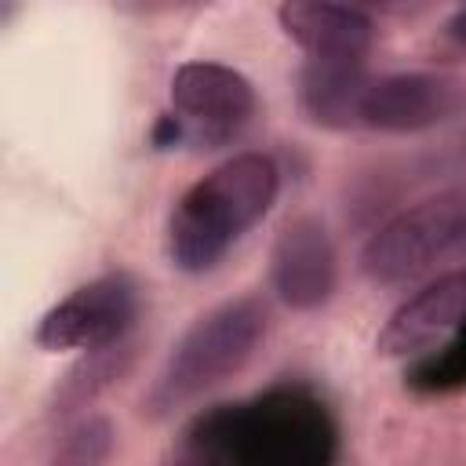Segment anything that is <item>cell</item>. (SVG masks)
<instances>
[{
	"label": "cell",
	"instance_id": "obj_1",
	"mask_svg": "<svg viewBox=\"0 0 466 466\" xmlns=\"http://www.w3.org/2000/svg\"><path fill=\"white\" fill-rule=\"evenodd\" d=\"M280 171L266 153H237L193 182L167 218V255L182 273L211 269L277 200Z\"/></svg>",
	"mask_w": 466,
	"mask_h": 466
},
{
	"label": "cell",
	"instance_id": "obj_2",
	"mask_svg": "<svg viewBox=\"0 0 466 466\" xmlns=\"http://www.w3.org/2000/svg\"><path fill=\"white\" fill-rule=\"evenodd\" d=\"M266 335V306L251 295L233 299L204 313L171 350L164 371L149 390V408L157 415L200 397L204 390L237 375L258 350Z\"/></svg>",
	"mask_w": 466,
	"mask_h": 466
},
{
	"label": "cell",
	"instance_id": "obj_3",
	"mask_svg": "<svg viewBox=\"0 0 466 466\" xmlns=\"http://www.w3.org/2000/svg\"><path fill=\"white\" fill-rule=\"evenodd\" d=\"M466 237V186H448L393 215L360 251V273L375 284H404L441 262Z\"/></svg>",
	"mask_w": 466,
	"mask_h": 466
},
{
	"label": "cell",
	"instance_id": "obj_4",
	"mask_svg": "<svg viewBox=\"0 0 466 466\" xmlns=\"http://www.w3.org/2000/svg\"><path fill=\"white\" fill-rule=\"evenodd\" d=\"M138 313V288L127 273H106L76 291H69L58 306H51L36 324L40 350H109L124 339Z\"/></svg>",
	"mask_w": 466,
	"mask_h": 466
},
{
	"label": "cell",
	"instance_id": "obj_5",
	"mask_svg": "<svg viewBox=\"0 0 466 466\" xmlns=\"http://www.w3.org/2000/svg\"><path fill=\"white\" fill-rule=\"evenodd\" d=\"M171 113L186 127V142L200 149L226 146L255 113V91L244 73L218 62H186L171 76Z\"/></svg>",
	"mask_w": 466,
	"mask_h": 466
},
{
	"label": "cell",
	"instance_id": "obj_6",
	"mask_svg": "<svg viewBox=\"0 0 466 466\" xmlns=\"http://www.w3.org/2000/svg\"><path fill=\"white\" fill-rule=\"evenodd\" d=\"M466 91L451 76L437 73H390L368 84L360 102V124L379 131H422L455 116Z\"/></svg>",
	"mask_w": 466,
	"mask_h": 466
},
{
	"label": "cell",
	"instance_id": "obj_7",
	"mask_svg": "<svg viewBox=\"0 0 466 466\" xmlns=\"http://www.w3.org/2000/svg\"><path fill=\"white\" fill-rule=\"evenodd\" d=\"M269 273L277 295L291 309H317L331 299L335 291V248L313 215L291 218L273 244L269 255Z\"/></svg>",
	"mask_w": 466,
	"mask_h": 466
},
{
	"label": "cell",
	"instance_id": "obj_8",
	"mask_svg": "<svg viewBox=\"0 0 466 466\" xmlns=\"http://www.w3.org/2000/svg\"><path fill=\"white\" fill-rule=\"evenodd\" d=\"M466 320V269L444 273L419 295L400 302L375 339L379 357H411L441 342Z\"/></svg>",
	"mask_w": 466,
	"mask_h": 466
},
{
	"label": "cell",
	"instance_id": "obj_9",
	"mask_svg": "<svg viewBox=\"0 0 466 466\" xmlns=\"http://www.w3.org/2000/svg\"><path fill=\"white\" fill-rule=\"evenodd\" d=\"M280 29L313 58H364L375 40V25L364 11L339 0H284Z\"/></svg>",
	"mask_w": 466,
	"mask_h": 466
},
{
	"label": "cell",
	"instance_id": "obj_10",
	"mask_svg": "<svg viewBox=\"0 0 466 466\" xmlns=\"http://www.w3.org/2000/svg\"><path fill=\"white\" fill-rule=\"evenodd\" d=\"M364 58H313L299 73V106L320 127H357L368 91Z\"/></svg>",
	"mask_w": 466,
	"mask_h": 466
},
{
	"label": "cell",
	"instance_id": "obj_11",
	"mask_svg": "<svg viewBox=\"0 0 466 466\" xmlns=\"http://www.w3.org/2000/svg\"><path fill=\"white\" fill-rule=\"evenodd\" d=\"M149 142H153L157 149H171V146L186 142V127H182V120H178L175 113H164V116H157V124H153V135H149Z\"/></svg>",
	"mask_w": 466,
	"mask_h": 466
},
{
	"label": "cell",
	"instance_id": "obj_12",
	"mask_svg": "<svg viewBox=\"0 0 466 466\" xmlns=\"http://www.w3.org/2000/svg\"><path fill=\"white\" fill-rule=\"evenodd\" d=\"M448 33H451L455 40H462V44H466V7H462V11H459L451 22H448Z\"/></svg>",
	"mask_w": 466,
	"mask_h": 466
}]
</instances>
